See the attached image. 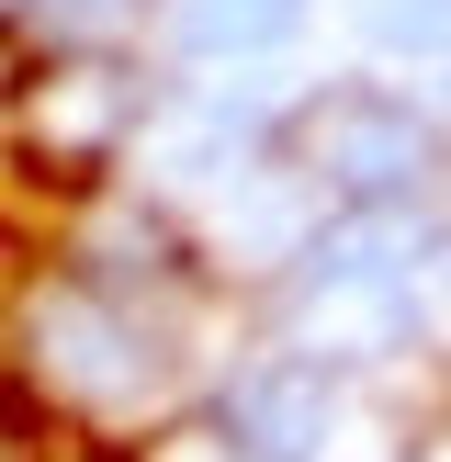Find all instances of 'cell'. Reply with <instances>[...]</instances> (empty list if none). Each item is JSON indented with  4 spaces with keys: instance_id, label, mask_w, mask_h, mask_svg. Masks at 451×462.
Masks as SVG:
<instances>
[{
    "instance_id": "obj_4",
    "label": "cell",
    "mask_w": 451,
    "mask_h": 462,
    "mask_svg": "<svg viewBox=\"0 0 451 462\" xmlns=\"http://www.w3.org/2000/svg\"><path fill=\"white\" fill-rule=\"evenodd\" d=\"M192 45L203 57H271V45H293V23H305V0H192Z\"/></svg>"
},
{
    "instance_id": "obj_2",
    "label": "cell",
    "mask_w": 451,
    "mask_h": 462,
    "mask_svg": "<svg viewBox=\"0 0 451 462\" xmlns=\"http://www.w3.org/2000/svg\"><path fill=\"white\" fill-rule=\"evenodd\" d=\"M338 429V383L316 373V361H260V373H237V395H226V440L248 462H316Z\"/></svg>"
},
{
    "instance_id": "obj_5",
    "label": "cell",
    "mask_w": 451,
    "mask_h": 462,
    "mask_svg": "<svg viewBox=\"0 0 451 462\" xmlns=\"http://www.w3.org/2000/svg\"><path fill=\"white\" fill-rule=\"evenodd\" d=\"M373 34L395 57H451V0H373Z\"/></svg>"
},
{
    "instance_id": "obj_3",
    "label": "cell",
    "mask_w": 451,
    "mask_h": 462,
    "mask_svg": "<svg viewBox=\"0 0 451 462\" xmlns=\"http://www.w3.org/2000/svg\"><path fill=\"white\" fill-rule=\"evenodd\" d=\"M305 271L327 293H395L406 271H418V226H406V203H350V215L305 248Z\"/></svg>"
},
{
    "instance_id": "obj_1",
    "label": "cell",
    "mask_w": 451,
    "mask_h": 462,
    "mask_svg": "<svg viewBox=\"0 0 451 462\" xmlns=\"http://www.w3.org/2000/svg\"><path fill=\"white\" fill-rule=\"evenodd\" d=\"M293 170L327 180L338 203H418L440 180V125L418 102H395V90L350 79V90H316L293 113Z\"/></svg>"
}]
</instances>
